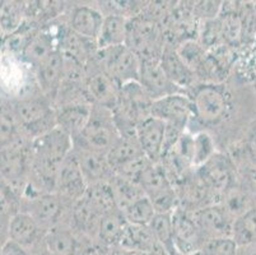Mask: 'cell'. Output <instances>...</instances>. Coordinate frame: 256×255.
I'll return each instance as SVG.
<instances>
[{"instance_id": "obj_2", "label": "cell", "mask_w": 256, "mask_h": 255, "mask_svg": "<svg viewBox=\"0 0 256 255\" xmlns=\"http://www.w3.org/2000/svg\"><path fill=\"white\" fill-rule=\"evenodd\" d=\"M73 151V140L59 128L31 140L32 174L28 186L34 190L55 191L58 172Z\"/></svg>"}, {"instance_id": "obj_23", "label": "cell", "mask_w": 256, "mask_h": 255, "mask_svg": "<svg viewBox=\"0 0 256 255\" xmlns=\"http://www.w3.org/2000/svg\"><path fill=\"white\" fill-rule=\"evenodd\" d=\"M160 62L170 81L184 92L188 93L198 83L196 76L180 59L174 46L164 45Z\"/></svg>"}, {"instance_id": "obj_15", "label": "cell", "mask_w": 256, "mask_h": 255, "mask_svg": "<svg viewBox=\"0 0 256 255\" xmlns=\"http://www.w3.org/2000/svg\"><path fill=\"white\" fill-rule=\"evenodd\" d=\"M45 235L46 231L40 227L37 222L23 210H20L9 218V240L28 250L31 255L45 247Z\"/></svg>"}, {"instance_id": "obj_17", "label": "cell", "mask_w": 256, "mask_h": 255, "mask_svg": "<svg viewBox=\"0 0 256 255\" xmlns=\"http://www.w3.org/2000/svg\"><path fill=\"white\" fill-rule=\"evenodd\" d=\"M192 216L206 238L231 236L234 219L218 203L206 205L192 213Z\"/></svg>"}, {"instance_id": "obj_20", "label": "cell", "mask_w": 256, "mask_h": 255, "mask_svg": "<svg viewBox=\"0 0 256 255\" xmlns=\"http://www.w3.org/2000/svg\"><path fill=\"white\" fill-rule=\"evenodd\" d=\"M73 153L78 160L79 167L87 185L98 184V182H108L115 175L106 154L83 151V149H73Z\"/></svg>"}, {"instance_id": "obj_39", "label": "cell", "mask_w": 256, "mask_h": 255, "mask_svg": "<svg viewBox=\"0 0 256 255\" xmlns=\"http://www.w3.org/2000/svg\"><path fill=\"white\" fill-rule=\"evenodd\" d=\"M200 6L192 7V14L198 17H203L204 20H213L216 16H218L220 11L222 9V6L218 2H202Z\"/></svg>"}, {"instance_id": "obj_41", "label": "cell", "mask_w": 256, "mask_h": 255, "mask_svg": "<svg viewBox=\"0 0 256 255\" xmlns=\"http://www.w3.org/2000/svg\"><path fill=\"white\" fill-rule=\"evenodd\" d=\"M9 240V217L0 214V249Z\"/></svg>"}, {"instance_id": "obj_37", "label": "cell", "mask_w": 256, "mask_h": 255, "mask_svg": "<svg viewBox=\"0 0 256 255\" xmlns=\"http://www.w3.org/2000/svg\"><path fill=\"white\" fill-rule=\"evenodd\" d=\"M238 245L231 236L206 238L196 255H237Z\"/></svg>"}, {"instance_id": "obj_1", "label": "cell", "mask_w": 256, "mask_h": 255, "mask_svg": "<svg viewBox=\"0 0 256 255\" xmlns=\"http://www.w3.org/2000/svg\"><path fill=\"white\" fill-rule=\"evenodd\" d=\"M188 96L194 112L188 130L208 133L220 152L238 146L256 123V96L248 83H196Z\"/></svg>"}, {"instance_id": "obj_18", "label": "cell", "mask_w": 256, "mask_h": 255, "mask_svg": "<svg viewBox=\"0 0 256 255\" xmlns=\"http://www.w3.org/2000/svg\"><path fill=\"white\" fill-rule=\"evenodd\" d=\"M104 16L102 11L90 6L74 7L69 16V30L76 36L96 42Z\"/></svg>"}, {"instance_id": "obj_28", "label": "cell", "mask_w": 256, "mask_h": 255, "mask_svg": "<svg viewBox=\"0 0 256 255\" xmlns=\"http://www.w3.org/2000/svg\"><path fill=\"white\" fill-rule=\"evenodd\" d=\"M128 18L116 14L104 16L101 32L96 41L97 50L125 45L128 36Z\"/></svg>"}, {"instance_id": "obj_35", "label": "cell", "mask_w": 256, "mask_h": 255, "mask_svg": "<svg viewBox=\"0 0 256 255\" xmlns=\"http://www.w3.org/2000/svg\"><path fill=\"white\" fill-rule=\"evenodd\" d=\"M217 151V146L208 133H192V165L194 170L204 165Z\"/></svg>"}, {"instance_id": "obj_4", "label": "cell", "mask_w": 256, "mask_h": 255, "mask_svg": "<svg viewBox=\"0 0 256 255\" xmlns=\"http://www.w3.org/2000/svg\"><path fill=\"white\" fill-rule=\"evenodd\" d=\"M114 111L92 105L90 118L82 132L73 138V149L107 154L118 138Z\"/></svg>"}, {"instance_id": "obj_43", "label": "cell", "mask_w": 256, "mask_h": 255, "mask_svg": "<svg viewBox=\"0 0 256 255\" xmlns=\"http://www.w3.org/2000/svg\"><path fill=\"white\" fill-rule=\"evenodd\" d=\"M34 255H52V254H51V252H48V250H46V247H44L42 250H40V251L36 252Z\"/></svg>"}, {"instance_id": "obj_5", "label": "cell", "mask_w": 256, "mask_h": 255, "mask_svg": "<svg viewBox=\"0 0 256 255\" xmlns=\"http://www.w3.org/2000/svg\"><path fill=\"white\" fill-rule=\"evenodd\" d=\"M32 174L31 140L20 138L16 143L0 149V177L22 196Z\"/></svg>"}, {"instance_id": "obj_30", "label": "cell", "mask_w": 256, "mask_h": 255, "mask_svg": "<svg viewBox=\"0 0 256 255\" xmlns=\"http://www.w3.org/2000/svg\"><path fill=\"white\" fill-rule=\"evenodd\" d=\"M110 185L115 196L116 207L120 212L140 199L142 196H146L138 182L126 179V177L118 176V175H114L112 179L110 180Z\"/></svg>"}, {"instance_id": "obj_3", "label": "cell", "mask_w": 256, "mask_h": 255, "mask_svg": "<svg viewBox=\"0 0 256 255\" xmlns=\"http://www.w3.org/2000/svg\"><path fill=\"white\" fill-rule=\"evenodd\" d=\"M13 112L23 138L34 140L56 128V106L41 91L12 98Z\"/></svg>"}, {"instance_id": "obj_31", "label": "cell", "mask_w": 256, "mask_h": 255, "mask_svg": "<svg viewBox=\"0 0 256 255\" xmlns=\"http://www.w3.org/2000/svg\"><path fill=\"white\" fill-rule=\"evenodd\" d=\"M83 196L101 216L114 212V210H118L116 207L115 196H114L110 181L88 185Z\"/></svg>"}, {"instance_id": "obj_25", "label": "cell", "mask_w": 256, "mask_h": 255, "mask_svg": "<svg viewBox=\"0 0 256 255\" xmlns=\"http://www.w3.org/2000/svg\"><path fill=\"white\" fill-rule=\"evenodd\" d=\"M125 224H126V221L124 219L120 210H114V212L101 216L96 237H94L96 249L118 247V242L122 236Z\"/></svg>"}, {"instance_id": "obj_42", "label": "cell", "mask_w": 256, "mask_h": 255, "mask_svg": "<svg viewBox=\"0 0 256 255\" xmlns=\"http://www.w3.org/2000/svg\"><path fill=\"white\" fill-rule=\"evenodd\" d=\"M237 255H256V244L238 247V254Z\"/></svg>"}, {"instance_id": "obj_10", "label": "cell", "mask_w": 256, "mask_h": 255, "mask_svg": "<svg viewBox=\"0 0 256 255\" xmlns=\"http://www.w3.org/2000/svg\"><path fill=\"white\" fill-rule=\"evenodd\" d=\"M192 104L188 93H176L152 101L150 116L164 121L166 125L186 132L192 120Z\"/></svg>"}, {"instance_id": "obj_21", "label": "cell", "mask_w": 256, "mask_h": 255, "mask_svg": "<svg viewBox=\"0 0 256 255\" xmlns=\"http://www.w3.org/2000/svg\"><path fill=\"white\" fill-rule=\"evenodd\" d=\"M100 218L101 214L90 204L84 196H82L80 199L72 204L65 224H68L69 227L73 228L79 235L92 240L94 244Z\"/></svg>"}, {"instance_id": "obj_34", "label": "cell", "mask_w": 256, "mask_h": 255, "mask_svg": "<svg viewBox=\"0 0 256 255\" xmlns=\"http://www.w3.org/2000/svg\"><path fill=\"white\" fill-rule=\"evenodd\" d=\"M180 59L185 63L186 67L192 70V73L196 74L200 67L206 59V51L200 42L194 41L192 39H184L178 48H174Z\"/></svg>"}, {"instance_id": "obj_11", "label": "cell", "mask_w": 256, "mask_h": 255, "mask_svg": "<svg viewBox=\"0 0 256 255\" xmlns=\"http://www.w3.org/2000/svg\"><path fill=\"white\" fill-rule=\"evenodd\" d=\"M44 244L52 255H93L96 250L92 240L79 235L68 224H59L48 231Z\"/></svg>"}, {"instance_id": "obj_36", "label": "cell", "mask_w": 256, "mask_h": 255, "mask_svg": "<svg viewBox=\"0 0 256 255\" xmlns=\"http://www.w3.org/2000/svg\"><path fill=\"white\" fill-rule=\"evenodd\" d=\"M126 223L138 224V226H148L153 217L157 214L152 202L146 196H142L140 199L130 204L121 212Z\"/></svg>"}, {"instance_id": "obj_40", "label": "cell", "mask_w": 256, "mask_h": 255, "mask_svg": "<svg viewBox=\"0 0 256 255\" xmlns=\"http://www.w3.org/2000/svg\"><path fill=\"white\" fill-rule=\"evenodd\" d=\"M0 255H31V252L17 242L8 240L0 249Z\"/></svg>"}, {"instance_id": "obj_16", "label": "cell", "mask_w": 256, "mask_h": 255, "mask_svg": "<svg viewBox=\"0 0 256 255\" xmlns=\"http://www.w3.org/2000/svg\"><path fill=\"white\" fill-rule=\"evenodd\" d=\"M136 135L144 156L150 162H160L164 152L166 124L160 119L148 116L136 125Z\"/></svg>"}, {"instance_id": "obj_24", "label": "cell", "mask_w": 256, "mask_h": 255, "mask_svg": "<svg viewBox=\"0 0 256 255\" xmlns=\"http://www.w3.org/2000/svg\"><path fill=\"white\" fill-rule=\"evenodd\" d=\"M92 105L88 102H72L56 106V126L73 139L82 132L90 118Z\"/></svg>"}, {"instance_id": "obj_6", "label": "cell", "mask_w": 256, "mask_h": 255, "mask_svg": "<svg viewBox=\"0 0 256 255\" xmlns=\"http://www.w3.org/2000/svg\"><path fill=\"white\" fill-rule=\"evenodd\" d=\"M69 209L70 205L55 191L28 193L20 198V210L30 214L46 232L59 224L66 223Z\"/></svg>"}, {"instance_id": "obj_22", "label": "cell", "mask_w": 256, "mask_h": 255, "mask_svg": "<svg viewBox=\"0 0 256 255\" xmlns=\"http://www.w3.org/2000/svg\"><path fill=\"white\" fill-rule=\"evenodd\" d=\"M217 203L234 221L256 207V195L236 180L220 194Z\"/></svg>"}, {"instance_id": "obj_14", "label": "cell", "mask_w": 256, "mask_h": 255, "mask_svg": "<svg viewBox=\"0 0 256 255\" xmlns=\"http://www.w3.org/2000/svg\"><path fill=\"white\" fill-rule=\"evenodd\" d=\"M138 82L152 101L176 93H186L170 81L160 60H140Z\"/></svg>"}, {"instance_id": "obj_26", "label": "cell", "mask_w": 256, "mask_h": 255, "mask_svg": "<svg viewBox=\"0 0 256 255\" xmlns=\"http://www.w3.org/2000/svg\"><path fill=\"white\" fill-rule=\"evenodd\" d=\"M107 160L112 167L114 172L118 171L121 167L129 165L132 161L140 157H146L142 152L136 134L118 135L111 149L107 152Z\"/></svg>"}, {"instance_id": "obj_12", "label": "cell", "mask_w": 256, "mask_h": 255, "mask_svg": "<svg viewBox=\"0 0 256 255\" xmlns=\"http://www.w3.org/2000/svg\"><path fill=\"white\" fill-rule=\"evenodd\" d=\"M171 217L176 255H196L206 238L195 223L192 213L178 207Z\"/></svg>"}, {"instance_id": "obj_44", "label": "cell", "mask_w": 256, "mask_h": 255, "mask_svg": "<svg viewBox=\"0 0 256 255\" xmlns=\"http://www.w3.org/2000/svg\"><path fill=\"white\" fill-rule=\"evenodd\" d=\"M251 86H252V88H254V92H255V96H256V78H255V81H254V83L251 84Z\"/></svg>"}, {"instance_id": "obj_29", "label": "cell", "mask_w": 256, "mask_h": 255, "mask_svg": "<svg viewBox=\"0 0 256 255\" xmlns=\"http://www.w3.org/2000/svg\"><path fill=\"white\" fill-rule=\"evenodd\" d=\"M22 137L13 112L12 98L0 95V149L12 146Z\"/></svg>"}, {"instance_id": "obj_7", "label": "cell", "mask_w": 256, "mask_h": 255, "mask_svg": "<svg viewBox=\"0 0 256 255\" xmlns=\"http://www.w3.org/2000/svg\"><path fill=\"white\" fill-rule=\"evenodd\" d=\"M94 59L118 88L126 83L138 82L140 59L126 45L97 50Z\"/></svg>"}, {"instance_id": "obj_9", "label": "cell", "mask_w": 256, "mask_h": 255, "mask_svg": "<svg viewBox=\"0 0 256 255\" xmlns=\"http://www.w3.org/2000/svg\"><path fill=\"white\" fill-rule=\"evenodd\" d=\"M195 175L216 195L218 202L220 194L236 181V168L231 156L217 151L204 165L194 170Z\"/></svg>"}, {"instance_id": "obj_33", "label": "cell", "mask_w": 256, "mask_h": 255, "mask_svg": "<svg viewBox=\"0 0 256 255\" xmlns=\"http://www.w3.org/2000/svg\"><path fill=\"white\" fill-rule=\"evenodd\" d=\"M231 237L236 241L238 247L256 244V207L234 219Z\"/></svg>"}, {"instance_id": "obj_8", "label": "cell", "mask_w": 256, "mask_h": 255, "mask_svg": "<svg viewBox=\"0 0 256 255\" xmlns=\"http://www.w3.org/2000/svg\"><path fill=\"white\" fill-rule=\"evenodd\" d=\"M84 92L94 106L112 110L118 105V86L104 73L94 56L86 64Z\"/></svg>"}, {"instance_id": "obj_32", "label": "cell", "mask_w": 256, "mask_h": 255, "mask_svg": "<svg viewBox=\"0 0 256 255\" xmlns=\"http://www.w3.org/2000/svg\"><path fill=\"white\" fill-rule=\"evenodd\" d=\"M148 227L152 231L156 241L166 255H176L174 247V231H172L171 213H157Z\"/></svg>"}, {"instance_id": "obj_27", "label": "cell", "mask_w": 256, "mask_h": 255, "mask_svg": "<svg viewBox=\"0 0 256 255\" xmlns=\"http://www.w3.org/2000/svg\"><path fill=\"white\" fill-rule=\"evenodd\" d=\"M58 48H59V45L55 44L54 36H51L48 32L38 31L34 32L23 45L22 55L26 62L32 65L34 70L41 63L45 62Z\"/></svg>"}, {"instance_id": "obj_38", "label": "cell", "mask_w": 256, "mask_h": 255, "mask_svg": "<svg viewBox=\"0 0 256 255\" xmlns=\"http://www.w3.org/2000/svg\"><path fill=\"white\" fill-rule=\"evenodd\" d=\"M20 210V196L0 177V214L10 218Z\"/></svg>"}, {"instance_id": "obj_19", "label": "cell", "mask_w": 256, "mask_h": 255, "mask_svg": "<svg viewBox=\"0 0 256 255\" xmlns=\"http://www.w3.org/2000/svg\"><path fill=\"white\" fill-rule=\"evenodd\" d=\"M34 76L40 91L55 104L62 81V53L60 48L34 69Z\"/></svg>"}, {"instance_id": "obj_13", "label": "cell", "mask_w": 256, "mask_h": 255, "mask_svg": "<svg viewBox=\"0 0 256 255\" xmlns=\"http://www.w3.org/2000/svg\"><path fill=\"white\" fill-rule=\"evenodd\" d=\"M87 186V182L79 167L78 160L72 151V153L65 158L64 162L60 166L56 184H55V193L72 207L73 203L84 195Z\"/></svg>"}]
</instances>
